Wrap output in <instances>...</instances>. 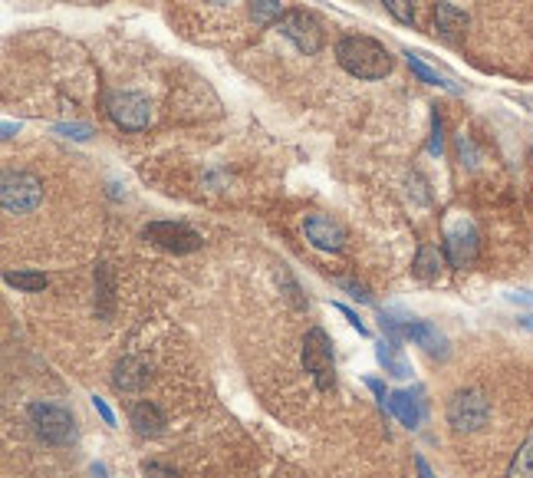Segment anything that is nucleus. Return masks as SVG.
<instances>
[{
	"label": "nucleus",
	"instance_id": "obj_15",
	"mask_svg": "<svg viewBox=\"0 0 533 478\" xmlns=\"http://www.w3.org/2000/svg\"><path fill=\"white\" fill-rule=\"evenodd\" d=\"M116 307V284H112V270L109 264H96V314L109 320Z\"/></svg>",
	"mask_w": 533,
	"mask_h": 478
},
{
	"label": "nucleus",
	"instance_id": "obj_21",
	"mask_svg": "<svg viewBox=\"0 0 533 478\" xmlns=\"http://www.w3.org/2000/svg\"><path fill=\"white\" fill-rule=\"evenodd\" d=\"M283 13L287 11L280 7V0H251V17H254V24H260V27L280 24Z\"/></svg>",
	"mask_w": 533,
	"mask_h": 478
},
{
	"label": "nucleus",
	"instance_id": "obj_23",
	"mask_svg": "<svg viewBox=\"0 0 533 478\" xmlns=\"http://www.w3.org/2000/svg\"><path fill=\"white\" fill-rule=\"evenodd\" d=\"M385 11L392 13L398 24H412L415 20V7H412V0H382Z\"/></svg>",
	"mask_w": 533,
	"mask_h": 478
},
{
	"label": "nucleus",
	"instance_id": "obj_6",
	"mask_svg": "<svg viewBox=\"0 0 533 478\" xmlns=\"http://www.w3.org/2000/svg\"><path fill=\"white\" fill-rule=\"evenodd\" d=\"M491 419V399L481 389H461L448 403V422L458 432H477Z\"/></svg>",
	"mask_w": 533,
	"mask_h": 478
},
{
	"label": "nucleus",
	"instance_id": "obj_10",
	"mask_svg": "<svg viewBox=\"0 0 533 478\" xmlns=\"http://www.w3.org/2000/svg\"><path fill=\"white\" fill-rule=\"evenodd\" d=\"M303 231H306V241L320 251H343V241H346L343 224H336L329 215H306Z\"/></svg>",
	"mask_w": 533,
	"mask_h": 478
},
{
	"label": "nucleus",
	"instance_id": "obj_8",
	"mask_svg": "<svg viewBox=\"0 0 533 478\" xmlns=\"http://www.w3.org/2000/svg\"><path fill=\"white\" fill-rule=\"evenodd\" d=\"M142 234H145V241L165 247V251H174V255H188V251L201 247V234L182 222H151Z\"/></svg>",
	"mask_w": 533,
	"mask_h": 478
},
{
	"label": "nucleus",
	"instance_id": "obj_33",
	"mask_svg": "<svg viewBox=\"0 0 533 478\" xmlns=\"http://www.w3.org/2000/svg\"><path fill=\"white\" fill-rule=\"evenodd\" d=\"M510 301H514V303H533V294H527V291H521V294H510Z\"/></svg>",
	"mask_w": 533,
	"mask_h": 478
},
{
	"label": "nucleus",
	"instance_id": "obj_31",
	"mask_svg": "<svg viewBox=\"0 0 533 478\" xmlns=\"http://www.w3.org/2000/svg\"><path fill=\"white\" fill-rule=\"evenodd\" d=\"M415 468H418V478H435V475H431L429 462H425V458H421V455H418V458H415Z\"/></svg>",
	"mask_w": 533,
	"mask_h": 478
},
{
	"label": "nucleus",
	"instance_id": "obj_14",
	"mask_svg": "<svg viewBox=\"0 0 533 478\" xmlns=\"http://www.w3.org/2000/svg\"><path fill=\"white\" fill-rule=\"evenodd\" d=\"M149 363L135 360V357H126L116 366V386L122 393H139L142 386H149Z\"/></svg>",
	"mask_w": 533,
	"mask_h": 478
},
{
	"label": "nucleus",
	"instance_id": "obj_24",
	"mask_svg": "<svg viewBox=\"0 0 533 478\" xmlns=\"http://www.w3.org/2000/svg\"><path fill=\"white\" fill-rule=\"evenodd\" d=\"M53 132L63 136V139H76V142H86L93 136V129L82 126V122H59V126H53Z\"/></svg>",
	"mask_w": 533,
	"mask_h": 478
},
{
	"label": "nucleus",
	"instance_id": "obj_25",
	"mask_svg": "<svg viewBox=\"0 0 533 478\" xmlns=\"http://www.w3.org/2000/svg\"><path fill=\"white\" fill-rule=\"evenodd\" d=\"M142 475L145 478H178V472L162 466V462H142Z\"/></svg>",
	"mask_w": 533,
	"mask_h": 478
},
{
	"label": "nucleus",
	"instance_id": "obj_28",
	"mask_svg": "<svg viewBox=\"0 0 533 478\" xmlns=\"http://www.w3.org/2000/svg\"><path fill=\"white\" fill-rule=\"evenodd\" d=\"M429 152H431V155H441V116H438V113L431 116V142H429Z\"/></svg>",
	"mask_w": 533,
	"mask_h": 478
},
{
	"label": "nucleus",
	"instance_id": "obj_19",
	"mask_svg": "<svg viewBox=\"0 0 533 478\" xmlns=\"http://www.w3.org/2000/svg\"><path fill=\"white\" fill-rule=\"evenodd\" d=\"M406 57H408V67H412V73H415L421 82H429V86H444V90H452V93H461V86H458V82L444 80L441 73H435L429 63H421V57H418V53H412V50H408Z\"/></svg>",
	"mask_w": 533,
	"mask_h": 478
},
{
	"label": "nucleus",
	"instance_id": "obj_32",
	"mask_svg": "<svg viewBox=\"0 0 533 478\" xmlns=\"http://www.w3.org/2000/svg\"><path fill=\"white\" fill-rule=\"evenodd\" d=\"M13 132H20V122H4V139H13Z\"/></svg>",
	"mask_w": 533,
	"mask_h": 478
},
{
	"label": "nucleus",
	"instance_id": "obj_9",
	"mask_svg": "<svg viewBox=\"0 0 533 478\" xmlns=\"http://www.w3.org/2000/svg\"><path fill=\"white\" fill-rule=\"evenodd\" d=\"M444 257L452 268H467L477 257V231L471 222H458L444 234Z\"/></svg>",
	"mask_w": 533,
	"mask_h": 478
},
{
	"label": "nucleus",
	"instance_id": "obj_17",
	"mask_svg": "<svg viewBox=\"0 0 533 478\" xmlns=\"http://www.w3.org/2000/svg\"><path fill=\"white\" fill-rule=\"evenodd\" d=\"M375 357H379V363L385 366V373L398 376V380H406V376H412V366H408V360L402 357V347H398V340L385 337L379 347H375Z\"/></svg>",
	"mask_w": 533,
	"mask_h": 478
},
{
	"label": "nucleus",
	"instance_id": "obj_35",
	"mask_svg": "<svg viewBox=\"0 0 533 478\" xmlns=\"http://www.w3.org/2000/svg\"><path fill=\"white\" fill-rule=\"evenodd\" d=\"M208 4H214V7H224V4H231V0H208Z\"/></svg>",
	"mask_w": 533,
	"mask_h": 478
},
{
	"label": "nucleus",
	"instance_id": "obj_34",
	"mask_svg": "<svg viewBox=\"0 0 533 478\" xmlns=\"http://www.w3.org/2000/svg\"><path fill=\"white\" fill-rule=\"evenodd\" d=\"M89 472H93L96 478H109V468H105L103 462H93V468H89Z\"/></svg>",
	"mask_w": 533,
	"mask_h": 478
},
{
	"label": "nucleus",
	"instance_id": "obj_4",
	"mask_svg": "<svg viewBox=\"0 0 533 478\" xmlns=\"http://www.w3.org/2000/svg\"><path fill=\"white\" fill-rule=\"evenodd\" d=\"M306 373H313L320 389H333L336 383V363H333V343L326 337V330L313 327L303 337V353H300Z\"/></svg>",
	"mask_w": 533,
	"mask_h": 478
},
{
	"label": "nucleus",
	"instance_id": "obj_2",
	"mask_svg": "<svg viewBox=\"0 0 533 478\" xmlns=\"http://www.w3.org/2000/svg\"><path fill=\"white\" fill-rule=\"evenodd\" d=\"M0 201H4V211L27 215V211H34L43 201V182L34 172H24V168L4 172V178H0Z\"/></svg>",
	"mask_w": 533,
	"mask_h": 478
},
{
	"label": "nucleus",
	"instance_id": "obj_12",
	"mask_svg": "<svg viewBox=\"0 0 533 478\" xmlns=\"http://www.w3.org/2000/svg\"><path fill=\"white\" fill-rule=\"evenodd\" d=\"M435 30H438L444 40H458V36L467 30V13L461 7H454L448 0H441L435 7Z\"/></svg>",
	"mask_w": 533,
	"mask_h": 478
},
{
	"label": "nucleus",
	"instance_id": "obj_7",
	"mask_svg": "<svg viewBox=\"0 0 533 478\" xmlns=\"http://www.w3.org/2000/svg\"><path fill=\"white\" fill-rule=\"evenodd\" d=\"M280 34L287 36V40H293L297 43V50L300 53H306V57H313V53H320L323 50V27L316 24L313 13L306 11H287L283 17H280Z\"/></svg>",
	"mask_w": 533,
	"mask_h": 478
},
{
	"label": "nucleus",
	"instance_id": "obj_22",
	"mask_svg": "<svg viewBox=\"0 0 533 478\" xmlns=\"http://www.w3.org/2000/svg\"><path fill=\"white\" fill-rule=\"evenodd\" d=\"M507 478H533V439L521 445V452L514 455Z\"/></svg>",
	"mask_w": 533,
	"mask_h": 478
},
{
	"label": "nucleus",
	"instance_id": "obj_3",
	"mask_svg": "<svg viewBox=\"0 0 533 478\" xmlns=\"http://www.w3.org/2000/svg\"><path fill=\"white\" fill-rule=\"evenodd\" d=\"M30 412V422H34L36 435L47 445H70L76 443V426H73V416L57 403H34L27 409Z\"/></svg>",
	"mask_w": 533,
	"mask_h": 478
},
{
	"label": "nucleus",
	"instance_id": "obj_5",
	"mask_svg": "<svg viewBox=\"0 0 533 478\" xmlns=\"http://www.w3.org/2000/svg\"><path fill=\"white\" fill-rule=\"evenodd\" d=\"M105 113L126 132H142L151 122V103L132 90H116V93L105 96Z\"/></svg>",
	"mask_w": 533,
	"mask_h": 478
},
{
	"label": "nucleus",
	"instance_id": "obj_13",
	"mask_svg": "<svg viewBox=\"0 0 533 478\" xmlns=\"http://www.w3.org/2000/svg\"><path fill=\"white\" fill-rule=\"evenodd\" d=\"M132 426H135V432L139 435H145V439H155V435H162L165 432V416L162 409L155 406V403H135L132 406Z\"/></svg>",
	"mask_w": 533,
	"mask_h": 478
},
{
	"label": "nucleus",
	"instance_id": "obj_11",
	"mask_svg": "<svg viewBox=\"0 0 533 478\" xmlns=\"http://www.w3.org/2000/svg\"><path fill=\"white\" fill-rule=\"evenodd\" d=\"M402 333H406L412 343H418L429 357H441V360L448 357V340L441 337L438 327H431L429 320H408Z\"/></svg>",
	"mask_w": 533,
	"mask_h": 478
},
{
	"label": "nucleus",
	"instance_id": "obj_1",
	"mask_svg": "<svg viewBox=\"0 0 533 478\" xmlns=\"http://www.w3.org/2000/svg\"><path fill=\"white\" fill-rule=\"evenodd\" d=\"M336 59L339 67L349 73V76H359V80H382L392 73V53L372 40V36H356L349 34L336 43Z\"/></svg>",
	"mask_w": 533,
	"mask_h": 478
},
{
	"label": "nucleus",
	"instance_id": "obj_16",
	"mask_svg": "<svg viewBox=\"0 0 533 478\" xmlns=\"http://www.w3.org/2000/svg\"><path fill=\"white\" fill-rule=\"evenodd\" d=\"M385 406H389V412H392V416L402 422V426H408V429H415L418 422H421V409H418L415 396H412V393H406V389H395V393H389Z\"/></svg>",
	"mask_w": 533,
	"mask_h": 478
},
{
	"label": "nucleus",
	"instance_id": "obj_18",
	"mask_svg": "<svg viewBox=\"0 0 533 478\" xmlns=\"http://www.w3.org/2000/svg\"><path fill=\"white\" fill-rule=\"evenodd\" d=\"M444 268V255H441L438 247L435 245H421L418 247V255H415V274L418 278H438V270Z\"/></svg>",
	"mask_w": 533,
	"mask_h": 478
},
{
	"label": "nucleus",
	"instance_id": "obj_26",
	"mask_svg": "<svg viewBox=\"0 0 533 478\" xmlns=\"http://www.w3.org/2000/svg\"><path fill=\"white\" fill-rule=\"evenodd\" d=\"M339 287H343V291H349V294H352V297H356V301H362V303H372L369 291H366V287H362V284H356V280H339Z\"/></svg>",
	"mask_w": 533,
	"mask_h": 478
},
{
	"label": "nucleus",
	"instance_id": "obj_30",
	"mask_svg": "<svg viewBox=\"0 0 533 478\" xmlns=\"http://www.w3.org/2000/svg\"><path fill=\"white\" fill-rule=\"evenodd\" d=\"M366 386H369L372 393H375V396H379V403H382V406H385V399H389V396H385V386L379 383V380H366Z\"/></svg>",
	"mask_w": 533,
	"mask_h": 478
},
{
	"label": "nucleus",
	"instance_id": "obj_20",
	"mask_svg": "<svg viewBox=\"0 0 533 478\" xmlns=\"http://www.w3.org/2000/svg\"><path fill=\"white\" fill-rule=\"evenodd\" d=\"M4 280H7L11 287H17V291H24V294H40L50 284L47 274H40V270H7Z\"/></svg>",
	"mask_w": 533,
	"mask_h": 478
},
{
	"label": "nucleus",
	"instance_id": "obj_29",
	"mask_svg": "<svg viewBox=\"0 0 533 478\" xmlns=\"http://www.w3.org/2000/svg\"><path fill=\"white\" fill-rule=\"evenodd\" d=\"M93 406H96V412L103 416L105 426H116V416H112V409L105 406V399H103V396H93Z\"/></svg>",
	"mask_w": 533,
	"mask_h": 478
},
{
	"label": "nucleus",
	"instance_id": "obj_27",
	"mask_svg": "<svg viewBox=\"0 0 533 478\" xmlns=\"http://www.w3.org/2000/svg\"><path fill=\"white\" fill-rule=\"evenodd\" d=\"M336 310L349 320V327H356V330H359V333H362V337H369V327H366V324H362V320H359V314H352V310H349L346 303H336Z\"/></svg>",
	"mask_w": 533,
	"mask_h": 478
}]
</instances>
